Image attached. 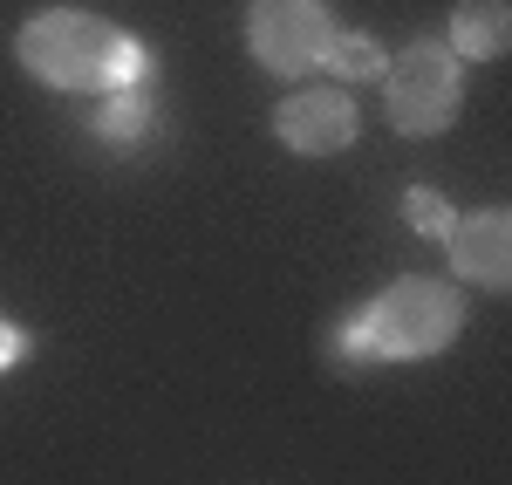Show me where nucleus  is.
Instances as JSON below:
<instances>
[{"label":"nucleus","instance_id":"9b49d317","mask_svg":"<svg viewBox=\"0 0 512 485\" xmlns=\"http://www.w3.org/2000/svg\"><path fill=\"white\" fill-rule=\"evenodd\" d=\"M14 363H28V328H14L7 315H0V376H7Z\"/></svg>","mask_w":512,"mask_h":485},{"label":"nucleus","instance_id":"1a4fd4ad","mask_svg":"<svg viewBox=\"0 0 512 485\" xmlns=\"http://www.w3.org/2000/svg\"><path fill=\"white\" fill-rule=\"evenodd\" d=\"M383 62H390V55H383L369 35H342V28H335V41H328V55H321V69H328L335 82H376Z\"/></svg>","mask_w":512,"mask_h":485},{"label":"nucleus","instance_id":"0eeeda50","mask_svg":"<svg viewBox=\"0 0 512 485\" xmlns=\"http://www.w3.org/2000/svg\"><path fill=\"white\" fill-rule=\"evenodd\" d=\"M444 48H451L458 62H499L512 48V7L506 0H458Z\"/></svg>","mask_w":512,"mask_h":485},{"label":"nucleus","instance_id":"423d86ee","mask_svg":"<svg viewBox=\"0 0 512 485\" xmlns=\"http://www.w3.org/2000/svg\"><path fill=\"white\" fill-rule=\"evenodd\" d=\"M444 253L458 260V274L478 287H506L512 281V219L499 205H485L472 219H451L444 233Z\"/></svg>","mask_w":512,"mask_h":485},{"label":"nucleus","instance_id":"f03ea898","mask_svg":"<svg viewBox=\"0 0 512 485\" xmlns=\"http://www.w3.org/2000/svg\"><path fill=\"white\" fill-rule=\"evenodd\" d=\"M458 328H465L458 287L403 274L362 315H349L335 328V363H424L444 342H458Z\"/></svg>","mask_w":512,"mask_h":485},{"label":"nucleus","instance_id":"20e7f679","mask_svg":"<svg viewBox=\"0 0 512 485\" xmlns=\"http://www.w3.org/2000/svg\"><path fill=\"white\" fill-rule=\"evenodd\" d=\"M328 41H335L328 0H253L246 7V48L274 76H308V69H321Z\"/></svg>","mask_w":512,"mask_h":485},{"label":"nucleus","instance_id":"7ed1b4c3","mask_svg":"<svg viewBox=\"0 0 512 485\" xmlns=\"http://www.w3.org/2000/svg\"><path fill=\"white\" fill-rule=\"evenodd\" d=\"M383 110L403 137H437L465 110V69L444 41H410L396 62H383Z\"/></svg>","mask_w":512,"mask_h":485},{"label":"nucleus","instance_id":"9d476101","mask_svg":"<svg viewBox=\"0 0 512 485\" xmlns=\"http://www.w3.org/2000/svg\"><path fill=\"white\" fill-rule=\"evenodd\" d=\"M410 219H417L424 233H451V212H444V205H437V192H424V185L410 192Z\"/></svg>","mask_w":512,"mask_h":485},{"label":"nucleus","instance_id":"f257e3e1","mask_svg":"<svg viewBox=\"0 0 512 485\" xmlns=\"http://www.w3.org/2000/svg\"><path fill=\"white\" fill-rule=\"evenodd\" d=\"M21 69L48 89H82V96H117V89H144V48L110 28L103 14H82V7H48L35 14L21 41H14Z\"/></svg>","mask_w":512,"mask_h":485},{"label":"nucleus","instance_id":"39448f33","mask_svg":"<svg viewBox=\"0 0 512 485\" xmlns=\"http://www.w3.org/2000/svg\"><path fill=\"white\" fill-rule=\"evenodd\" d=\"M274 130H280V144L301 151V158H335V151L355 144V96L335 89V82L294 89V96L274 110Z\"/></svg>","mask_w":512,"mask_h":485},{"label":"nucleus","instance_id":"6e6552de","mask_svg":"<svg viewBox=\"0 0 512 485\" xmlns=\"http://www.w3.org/2000/svg\"><path fill=\"white\" fill-rule=\"evenodd\" d=\"M89 130L103 137V144H144V130H151V103H144V89H117V96H96V117Z\"/></svg>","mask_w":512,"mask_h":485}]
</instances>
